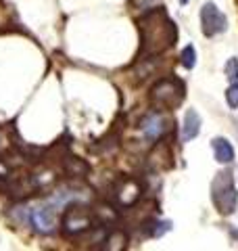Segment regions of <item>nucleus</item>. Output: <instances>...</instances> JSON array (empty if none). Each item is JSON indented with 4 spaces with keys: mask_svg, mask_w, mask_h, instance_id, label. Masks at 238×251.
<instances>
[{
    "mask_svg": "<svg viewBox=\"0 0 238 251\" xmlns=\"http://www.w3.org/2000/svg\"><path fill=\"white\" fill-rule=\"evenodd\" d=\"M140 31V59L148 61L159 57L161 52L169 50L178 42V25L171 21L163 6L148 9L138 19Z\"/></svg>",
    "mask_w": 238,
    "mask_h": 251,
    "instance_id": "f257e3e1",
    "label": "nucleus"
},
{
    "mask_svg": "<svg viewBox=\"0 0 238 251\" xmlns=\"http://www.w3.org/2000/svg\"><path fill=\"white\" fill-rule=\"evenodd\" d=\"M184 97L186 86L178 77H163L148 92L150 107L157 109V111H173L184 103Z\"/></svg>",
    "mask_w": 238,
    "mask_h": 251,
    "instance_id": "f03ea898",
    "label": "nucleus"
},
{
    "mask_svg": "<svg viewBox=\"0 0 238 251\" xmlns=\"http://www.w3.org/2000/svg\"><path fill=\"white\" fill-rule=\"evenodd\" d=\"M96 218H94L92 207L84 205V203H69L63 209L61 216V230L67 237H79L82 232L94 228Z\"/></svg>",
    "mask_w": 238,
    "mask_h": 251,
    "instance_id": "7ed1b4c3",
    "label": "nucleus"
},
{
    "mask_svg": "<svg viewBox=\"0 0 238 251\" xmlns=\"http://www.w3.org/2000/svg\"><path fill=\"white\" fill-rule=\"evenodd\" d=\"M211 199H213V205L217 207L219 214H234L236 205H238V193L234 188V180L230 170H224L213 178L211 182Z\"/></svg>",
    "mask_w": 238,
    "mask_h": 251,
    "instance_id": "20e7f679",
    "label": "nucleus"
},
{
    "mask_svg": "<svg viewBox=\"0 0 238 251\" xmlns=\"http://www.w3.org/2000/svg\"><path fill=\"white\" fill-rule=\"evenodd\" d=\"M142 193H144L142 182L136 178H130V176L117 180L113 186V199L119 207H134L140 201Z\"/></svg>",
    "mask_w": 238,
    "mask_h": 251,
    "instance_id": "39448f33",
    "label": "nucleus"
},
{
    "mask_svg": "<svg viewBox=\"0 0 238 251\" xmlns=\"http://www.w3.org/2000/svg\"><path fill=\"white\" fill-rule=\"evenodd\" d=\"M201 27L207 38H213L228 29V17L213 2H205L201 9Z\"/></svg>",
    "mask_w": 238,
    "mask_h": 251,
    "instance_id": "423d86ee",
    "label": "nucleus"
},
{
    "mask_svg": "<svg viewBox=\"0 0 238 251\" xmlns=\"http://www.w3.org/2000/svg\"><path fill=\"white\" fill-rule=\"evenodd\" d=\"M169 130V122L163 117V113L159 111H150L144 115V120L140 122V132L142 136H144L146 140H153V143H157V140H161L165 134H167Z\"/></svg>",
    "mask_w": 238,
    "mask_h": 251,
    "instance_id": "0eeeda50",
    "label": "nucleus"
},
{
    "mask_svg": "<svg viewBox=\"0 0 238 251\" xmlns=\"http://www.w3.org/2000/svg\"><path fill=\"white\" fill-rule=\"evenodd\" d=\"M31 220V226L42 232V234H50L57 228V216H54V209L52 207H38V209H31L29 214Z\"/></svg>",
    "mask_w": 238,
    "mask_h": 251,
    "instance_id": "6e6552de",
    "label": "nucleus"
},
{
    "mask_svg": "<svg viewBox=\"0 0 238 251\" xmlns=\"http://www.w3.org/2000/svg\"><path fill=\"white\" fill-rule=\"evenodd\" d=\"M148 163H150V168H155V170H169L173 166V155H171V149L167 143H159L157 140V145L153 147V151H150L148 155Z\"/></svg>",
    "mask_w": 238,
    "mask_h": 251,
    "instance_id": "1a4fd4ad",
    "label": "nucleus"
},
{
    "mask_svg": "<svg viewBox=\"0 0 238 251\" xmlns=\"http://www.w3.org/2000/svg\"><path fill=\"white\" fill-rule=\"evenodd\" d=\"M63 172H65L67 176L71 178H86L88 176V172H90V166L86 163L82 157H73V155H65L63 157Z\"/></svg>",
    "mask_w": 238,
    "mask_h": 251,
    "instance_id": "9d476101",
    "label": "nucleus"
},
{
    "mask_svg": "<svg viewBox=\"0 0 238 251\" xmlns=\"http://www.w3.org/2000/svg\"><path fill=\"white\" fill-rule=\"evenodd\" d=\"M198 134H201V115L194 109H188L184 115V124H182V140L188 143V140L196 138Z\"/></svg>",
    "mask_w": 238,
    "mask_h": 251,
    "instance_id": "9b49d317",
    "label": "nucleus"
},
{
    "mask_svg": "<svg viewBox=\"0 0 238 251\" xmlns=\"http://www.w3.org/2000/svg\"><path fill=\"white\" fill-rule=\"evenodd\" d=\"M211 149H213V155L219 163H232L234 161V147L228 138H213L211 140Z\"/></svg>",
    "mask_w": 238,
    "mask_h": 251,
    "instance_id": "f8f14e48",
    "label": "nucleus"
},
{
    "mask_svg": "<svg viewBox=\"0 0 238 251\" xmlns=\"http://www.w3.org/2000/svg\"><path fill=\"white\" fill-rule=\"evenodd\" d=\"M171 228V222L169 220H146V222H142V232H144V237H161Z\"/></svg>",
    "mask_w": 238,
    "mask_h": 251,
    "instance_id": "ddd939ff",
    "label": "nucleus"
},
{
    "mask_svg": "<svg viewBox=\"0 0 238 251\" xmlns=\"http://www.w3.org/2000/svg\"><path fill=\"white\" fill-rule=\"evenodd\" d=\"M125 243H128V234L123 230H111L107 234V241L102 245V249H123Z\"/></svg>",
    "mask_w": 238,
    "mask_h": 251,
    "instance_id": "4468645a",
    "label": "nucleus"
},
{
    "mask_svg": "<svg viewBox=\"0 0 238 251\" xmlns=\"http://www.w3.org/2000/svg\"><path fill=\"white\" fill-rule=\"evenodd\" d=\"M180 63H182V67H186V69H192L196 65V50H194V46H184V49H182Z\"/></svg>",
    "mask_w": 238,
    "mask_h": 251,
    "instance_id": "2eb2a0df",
    "label": "nucleus"
},
{
    "mask_svg": "<svg viewBox=\"0 0 238 251\" xmlns=\"http://www.w3.org/2000/svg\"><path fill=\"white\" fill-rule=\"evenodd\" d=\"M224 72H226V77L230 82H238V59L232 57V59H228L226 61V67H224Z\"/></svg>",
    "mask_w": 238,
    "mask_h": 251,
    "instance_id": "dca6fc26",
    "label": "nucleus"
},
{
    "mask_svg": "<svg viewBox=\"0 0 238 251\" xmlns=\"http://www.w3.org/2000/svg\"><path fill=\"white\" fill-rule=\"evenodd\" d=\"M226 103L230 105V109H238V84L236 82L226 90Z\"/></svg>",
    "mask_w": 238,
    "mask_h": 251,
    "instance_id": "f3484780",
    "label": "nucleus"
},
{
    "mask_svg": "<svg viewBox=\"0 0 238 251\" xmlns=\"http://www.w3.org/2000/svg\"><path fill=\"white\" fill-rule=\"evenodd\" d=\"M180 4H188V0H180Z\"/></svg>",
    "mask_w": 238,
    "mask_h": 251,
    "instance_id": "a211bd4d",
    "label": "nucleus"
}]
</instances>
